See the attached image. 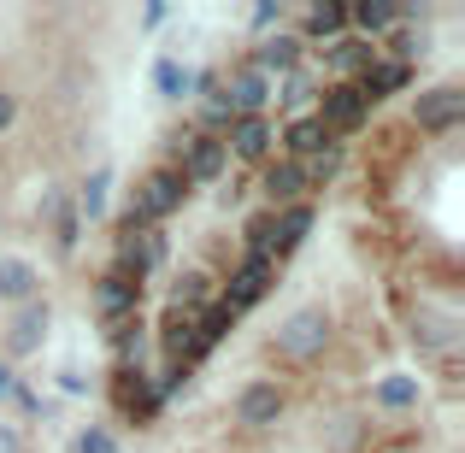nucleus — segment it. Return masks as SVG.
<instances>
[{"instance_id":"f257e3e1","label":"nucleus","mask_w":465,"mask_h":453,"mask_svg":"<svg viewBox=\"0 0 465 453\" xmlns=\"http://www.w3.org/2000/svg\"><path fill=\"white\" fill-rule=\"evenodd\" d=\"M165 260V230L159 224H118V253H113V277H124V283L142 289V277L153 271V265Z\"/></svg>"},{"instance_id":"f03ea898","label":"nucleus","mask_w":465,"mask_h":453,"mask_svg":"<svg viewBox=\"0 0 465 453\" xmlns=\"http://www.w3.org/2000/svg\"><path fill=\"white\" fill-rule=\"evenodd\" d=\"M183 189H189L183 171H148V177L136 182V201H130L124 218L130 224H165V218L183 206Z\"/></svg>"},{"instance_id":"7ed1b4c3","label":"nucleus","mask_w":465,"mask_h":453,"mask_svg":"<svg viewBox=\"0 0 465 453\" xmlns=\"http://www.w3.org/2000/svg\"><path fill=\"white\" fill-rule=\"evenodd\" d=\"M365 94L353 89V83H330L324 94H318V124L330 130V136H341V130H360L365 124Z\"/></svg>"},{"instance_id":"20e7f679","label":"nucleus","mask_w":465,"mask_h":453,"mask_svg":"<svg viewBox=\"0 0 465 453\" xmlns=\"http://www.w3.org/2000/svg\"><path fill=\"white\" fill-rule=\"evenodd\" d=\"M330 341V318L318 312V306H307V312L283 318V330H277V348H289L295 359H312V353H324Z\"/></svg>"},{"instance_id":"39448f33","label":"nucleus","mask_w":465,"mask_h":453,"mask_svg":"<svg viewBox=\"0 0 465 453\" xmlns=\"http://www.w3.org/2000/svg\"><path fill=\"white\" fill-rule=\"evenodd\" d=\"M218 101L230 106V118H265V77L260 71H230V77H218Z\"/></svg>"},{"instance_id":"423d86ee","label":"nucleus","mask_w":465,"mask_h":453,"mask_svg":"<svg viewBox=\"0 0 465 453\" xmlns=\"http://www.w3.org/2000/svg\"><path fill=\"white\" fill-rule=\"evenodd\" d=\"M265 289H272V265H248V260H242V265H236V271H230V277H224V289H218V295H213V300H218V306H230V312H236V318H242V312H248V306H253V300H260V295H265Z\"/></svg>"},{"instance_id":"0eeeda50","label":"nucleus","mask_w":465,"mask_h":453,"mask_svg":"<svg viewBox=\"0 0 465 453\" xmlns=\"http://www.w3.org/2000/svg\"><path fill=\"white\" fill-rule=\"evenodd\" d=\"M465 113V94L454 89V83H442V89H424L419 101H412V124L419 130H454Z\"/></svg>"},{"instance_id":"6e6552de","label":"nucleus","mask_w":465,"mask_h":453,"mask_svg":"<svg viewBox=\"0 0 465 453\" xmlns=\"http://www.w3.org/2000/svg\"><path fill=\"white\" fill-rule=\"evenodd\" d=\"M118 412L130 424H148L159 412V395H153L148 377H142V365H118Z\"/></svg>"},{"instance_id":"1a4fd4ad","label":"nucleus","mask_w":465,"mask_h":453,"mask_svg":"<svg viewBox=\"0 0 465 453\" xmlns=\"http://www.w3.org/2000/svg\"><path fill=\"white\" fill-rule=\"evenodd\" d=\"M407 77H412L407 59H371V65L353 77V89H360V94H365V106H371V101H389L395 89H407Z\"/></svg>"},{"instance_id":"9d476101","label":"nucleus","mask_w":465,"mask_h":453,"mask_svg":"<svg viewBox=\"0 0 465 453\" xmlns=\"http://www.w3.org/2000/svg\"><path fill=\"white\" fill-rule=\"evenodd\" d=\"M183 153H189V165H183V182H213L218 171L230 165L224 136H189V142H183Z\"/></svg>"},{"instance_id":"9b49d317","label":"nucleus","mask_w":465,"mask_h":453,"mask_svg":"<svg viewBox=\"0 0 465 453\" xmlns=\"http://www.w3.org/2000/svg\"><path fill=\"white\" fill-rule=\"evenodd\" d=\"M371 59H377V54H371V42H365V35H341V42H330V47H324V65L336 71L341 83H353L365 65H371Z\"/></svg>"},{"instance_id":"f8f14e48","label":"nucleus","mask_w":465,"mask_h":453,"mask_svg":"<svg viewBox=\"0 0 465 453\" xmlns=\"http://www.w3.org/2000/svg\"><path fill=\"white\" fill-rule=\"evenodd\" d=\"M283 148H289V159H312V153L336 148V136H330V130L318 124V113H301L295 124L283 130Z\"/></svg>"},{"instance_id":"ddd939ff","label":"nucleus","mask_w":465,"mask_h":453,"mask_svg":"<svg viewBox=\"0 0 465 453\" xmlns=\"http://www.w3.org/2000/svg\"><path fill=\"white\" fill-rule=\"evenodd\" d=\"M94 300H101V318H106V324H118V318H136V300H142V289L106 271L101 283H94Z\"/></svg>"},{"instance_id":"4468645a","label":"nucleus","mask_w":465,"mask_h":453,"mask_svg":"<svg viewBox=\"0 0 465 453\" xmlns=\"http://www.w3.org/2000/svg\"><path fill=\"white\" fill-rule=\"evenodd\" d=\"M265 148H272V124L265 118H236L224 136V153L230 159H265Z\"/></svg>"},{"instance_id":"2eb2a0df","label":"nucleus","mask_w":465,"mask_h":453,"mask_svg":"<svg viewBox=\"0 0 465 453\" xmlns=\"http://www.w3.org/2000/svg\"><path fill=\"white\" fill-rule=\"evenodd\" d=\"M47 318H54V312H47V300H30V306L18 312V324H12V359H24V353H35V348H42Z\"/></svg>"},{"instance_id":"dca6fc26","label":"nucleus","mask_w":465,"mask_h":453,"mask_svg":"<svg viewBox=\"0 0 465 453\" xmlns=\"http://www.w3.org/2000/svg\"><path fill=\"white\" fill-rule=\"evenodd\" d=\"M206 300H213V277H206V271H183L177 283H171V306H165V312H177V318H194Z\"/></svg>"},{"instance_id":"f3484780","label":"nucleus","mask_w":465,"mask_h":453,"mask_svg":"<svg viewBox=\"0 0 465 453\" xmlns=\"http://www.w3.org/2000/svg\"><path fill=\"white\" fill-rule=\"evenodd\" d=\"M265 194H272L277 206L301 201V194H307V171H301L295 159H272V165H265Z\"/></svg>"},{"instance_id":"a211bd4d","label":"nucleus","mask_w":465,"mask_h":453,"mask_svg":"<svg viewBox=\"0 0 465 453\" xmlns=\"http://www.w3.org/2000/svg\"><path fill=\"white\" fill-rule=\"evenodd\" d=\"M236 412H242V424H272L277 412H283V389H277V383H253V389H242Z\"/></svg>"},{"instance_id":"6ab92c4d","label":"nucleus","mask_w":465,"mask_h":453,"mask_svg":"<svg viewBox=\"0 0 465 453\" xmlns=\"http://www.w3.org/2000/svg\"><path fill=\"white\" fill-rule=\"evenodd\" d=\"M301 30L312 35V42H341V30H348V6H341V0H318V6L307 12V24H301Z\"/></svg>"},{"instance_id":"aec40b11","label":"nucleus","mask_w":465,"mask_h":453,"mask_svg":"<svg viewBox=\"0 0 465 453\" xmlns=\"http://www.w3.org/2000/svg\"><path fill=\"white\" fill-rule=\"evenodd\" d=\"M307 230H312V206H283V212H277V224H272V260H283V253L295 248Z\"/></svg>"},{"instance_id":"412c9836","label":"nucleus","mask_w":465,"mask_h":453,"mask_svg":"<svg viewBox=\"0 0 465 453\" xmlns=\"http://www.w3.org/2000/svg\"><path fill=\"white\" fill-rule=\"evenodd\" d=\"M401 18H407V12H401L395 0H360V6H348V24H360V30H365V42H371L377 30H395Z\"/></svg>"},{"instance_id":"4be33fe9","label":"nucleus","mask_w":465,"mask_h":453,"mask_svg":"<svg viewBox=\"0 0 465 453\" xmlns=\"http://www.w3.org/2000/svg\"><path fill=\"white\" fill-rule=\"evenodd\" d=\"M301 65V35H283L277 30L272 42L260 47V59H253V71H295Z\"/></svg>"},{"instance_id":"5701e85b","label":"nucleus","mask_w":465,"mask_h":453,"mask_svg":"<svg viewBox=\"0 0 465 453\" xmlns=\"http://www.w3.org/2000/svg\"><path fill=\"white\" fill-rule=\"evenodd\" d=\"M35 295V271L24 260H0V300H30Z\"/></svg>"},{"instance_id":"b1692460","label":"nucleus","mask_w":465,"mask_h":453,"mask_svg":"<svg viewBox=\"0 0 465 453\" xmlns=\"http://www.w3.org/2000/svg\"><path fill=\"white\" fill-rule=\"evenodd\" d=\"M371 395H377V407H395L401 412V407H412V400H419V383H412V377H383Z\"/></svg>"},{"instance_id":"393cba45","label":"nucleus","mask_w":465,"mask_h":453,"mask_svg":"<svg viewBox=\"0 0 465 453\" xmlns=\"http://www.w3.org/2000/svg\"><path fill=\"white\" fill-rule=\"evenodd\" d=\"M295 165L307 171V189H312V182H330L341 171V148H324V153H312V159H295Z\"/></svg>"},{"instance_id":"a878e982","label":"nucleus","mask_w":465,"mask_h":453,"mask_svg":"<svg viewBox=\"0 0 465 453\" xmlns=\"http://www.w3.org/2000/svg\"><path fill=\"white\" fill-rule=\"evenodd\" d=\"M153 83H159V94H165V101H177V94L189 89V71H183L177 59H159V65H153Z\"/></svg>"},{"instance_id":"bb28decb","label":"nucleus","mask_w":465,"mask_h":453,"mask_svg":"<svg viewBox=\"0 0 465 453\" xmlns=\"http://www.w3.org/2000/svg\"><path fill=\"white\" fill-rule=\"evenodd\" d=\"M106 182H113V177H106V171H94V177L89 182H83V206H77V212H101V206H106Z\"/></svg>"},{"instance_id":"cd10ccee","label":"nucleus","mask_w":465,"mask_h":453,"mask_svg":"<svg viewBox=\"0 0 465 453\" xmlns=\"http://www.w3.org/2000/svg\"><path fill=\"white\" fill-rule=\"evenodd\" d=\"M77 218H83L77 206H59V248H65V253L77 248Z\"/></svg>"},{"instance_id":"c85d7f7f","label":"nucleus","mask_w":465,"mask_h":453,"mask_svg":"<svg viewBox=\"0 0 465 453\" xmlns=\"http://www.w3.org/2000/svg\"><path fill=\"white\" fill-rule=\"evenodd\" d=\"M77 453H113V436H106V430H83L77 436Z\"/></svg>"},{"instance_id":"c756f323","label":"nucleus","mask_w":465,"mask_h":453,"mask_svg":"<svg viewBox=\"0 0 465 453\" xmlns=\"http://www.w3.org/2000/svg\"><path fill=\"white\" fill-rule=\"evenodd\" d=\"M277 18H283V12H277V6H253V30H272Z\"/></svg>"},{"instance_id":"7c9ffc66","label":"nucleus","mask_w":465,"mask_h":453,"mask_svg":"<svg viewBox=\"0 0 465 453\" xmlns=\"http://www.w3.org/2000/svg\"><path fill=\"white\" fill-rule=\"evenodd\" d=\"M12 389H18V377H12V359H0V400H6Z\"/></svg>"},{"instance_id":"2f4dec72","label":"nucleus","mask_w":465,"mask_h":453,"mask_svg":"<svg viewBox=\"0 0 465 453\" xmlns=\"http://www.w3.org/2000/svg\"><path fill=\"white\" fill-rule=\"evenodd\" d=\"M12 118H18V101H12V94H0V130H6Z\"/></svg>"},{"instance_id":"473e14b6","label":"nucleus","mask_w":465,"mask_h":453,"mask_svg":"<svg viewBox=\"0 0 465 453\" xmlns=\"http://www.w3.org/2000/svg\"><path fill=\"white\" fill-rule=\"evenodd\" d=\"M389 453H424L419 442H401V448H389Z\"/></svg>"}]
</instances>
